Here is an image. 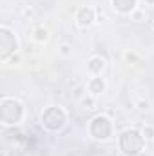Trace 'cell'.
Instances as JSON below:
<instances>
[{
  "label": "cell",
  "mask_w": 154,
  "mask_h": 156,
  "mask_svg": "<svg viewBox=\"0 0 154 156\" xmlns=\"http://www.w3.org/2000/svg\"><path fill=\"white\" fill-rule=\"evenodd\" d=\"M26 118L24 104L15 96H2L0 100V122L4 127L20 125Z\"/></svg>",
  "instance_id": "obj_1"
},
{
  "label": "cell",
  "mask_w": 154,
  "mask_h": 156,
  "mask_svg": "<svg viewBox=\"0 0 154 156\" xmlns=\"http://www.w3.org/2000/svg\"><path fill=\"white\" fill-rule=\"evenodd\" d=\"M145 136L142 134L140 129H125L120 133L118 136V147L121 151L123 156H140L143 154V149H145Z\"/></svg>",
  "instance_id": "obj_2"
},
{
  "label": "cell",
  "mask_w": 154,
  "mask_h": 156,
  "mask_svg": "<svg viewBox=\"0 0 154 156\" xmlns=\"http://www.w3.org/2000/svg\"><path fill=\"white\" fill-rule=\"evenodd\" d=\"M40 123L44 129L51 133H58L67 125V113L60 105H47L40 115Z\"/></svg>",
  "instance_id": "obj_3"
},
{
  "label": "cell",
  "mask_w": 154,
  "mask_h": 156,
  "mask_svg": "<svg viewBox=\"0 0 154 156\" xmlns=\"http://www.w3.org/2000/svg\"><path fill=\"white\" fill-rule=\"evenodd\" d=\"M87 131H89L91 138H94L98 142H107V140L113 138V133H114L113 120L107 115H96V116H93L89 120Z\"/></svg>",
  "instance_id": "obj_4"
},
{
  "label": "cell",
  "mask_w": 154,
  "mask_h": 156,
  "mask_svg": "<svg viewBox=\"0 0 154 156\" xmlns=\"http://www.w3.org/2000/svg\"><path fill=\"white\" fill-rule=\"evenodd\" d=\"M18 47H20V42L16 38L15 31L9 29L7 26H2L0 27V60L9 62V58L16 55Z\"/></svg>",
  "instance_id": "obj_5"
},
{
  "label": "cell",
  "mask_w": 154,
  "mask_h": 156,
  "mask_svg": "<svg viewBox=\"0 0 154 156\" xmlns=\"http://www.w3.org/2000/svg\"><path fill=\"white\" fill-rule=\"evenodd\" d=\"M75 22H76L80 27H83V29L91 27L96 22V7H91V5L80 7L76 11V15H75Z\"/></svg>",
  "instance_id": "obj_6"
},
{
  "label": "cell",
  "mask_w": 154,
  "mask_h": 156,
  "mask_svg": "<svg viewBox=\"0 0 154 156\" xmlns=\"http://www.w3.org/2000/svg\"><path fill=\"white\" fill-rule=\"evenodd\" d=\"M105 89H107V82H105V78L102 76V75L93 76L87 82V91H89V94L94 96V98L100 96L102 93H105Z\"/></svg>",
  "instance_id": "obj_7"
},
{
  "label": "cell",
  "mask_w": 154,
  "mask_h": 156,
  "mask_svg": "<svg viewBox=\"0 0 154 156\" xmlns=\"http://www.w3.org/2000/svg\"><path fill=\"white\" fill-rule=\"evenodd\" d=\"M111 4L120 15H132L138 9V0H111Z\"/></svg>",
  "instance_id": "obj_8"
},
{
  "label": "cell",
  "mask_w": 154,
  "mask_h": 156,
  "mask_svg": "<svg viewBox=\"0 0 154 156\" xmlns=\"http://www.w3.org/2000/svg\"><path fill=\"white\" fill-rule=\"evenodd\" d=\"M103 69H105V58H102L100 55H93V56L87 60V71H89L93 76L102 75Z\"/></svg>",
  "instance_id": "obj_9"
},
{
  "label": "cell",
  "mask_w": 154,
  "mask_h": 156,
  "mask_svg": "<svg viewBox=\"0 0 154 156\" xmlns=\"http://www.w3.org/2000/svg\"><path fill=\"white\" fill-rule=\"evenodd\" d=\"M31 38L35 40L37 44H45V42L49 40V29H47L45 26H37V27H33Z\"/></svg>",
  "instance_id": "obj_10"
},
{
  "label": "cell",
  "mask_w": 154,
  "mask_h": 156,
  "mask_svg": "<svg viewBox=\"0 0 154 156\" xmlns=\"http://www.w3.org/2000/svg\"><path fill=\"white\" fill-rule=\"evenodd\" d=\"M58 55H60V56H64V58H69V56L73 55V45H71V44H67V42L60 44V45H58Z\"/></svg>",
  "instance_id": "obj_11"
},
{
  "label": "cell",
  "mask_w": 154,
  "mask_h": 156,
  "mask_svg": "<svg viewBox=\"0 0 154 156\" xmlns=\"http://www.w3.org/2000/svg\"><path fill=\"white\" fill-rule=\"evenodd\" d=\"M82 107L83 109H87V111H93L94 107H96V100H94V96H83L82 98Z\"/></svg>",
  "instance_id": "obj_12"
},
{
  "label": "cell",
  "mask_w": 154,
  "mask_h": 156,
  "mask_svg": "<svg viewBox=\"0 0 154 156\" xmlns=\"http://www.w3.org/2000/svg\"><path fill=\"white\" fill-rule=\"evenodd\" d=\"M142 134L145 136V140L147 142H154V125H143L142 127Z\"/></svg>",
  "instance_id": "obj_13"
},
{
  "label": "cell",
  "mask_w": 154,
  "mask_h": 156,
  "mask_svg": "<svg viewBox=\"0 0 154 156\" xmlns=\"http://www.w3.org/2000/svg\"><path fill=\"white\" fill-rule=\"evenodd\" d=\"M149 105H151V104H149V100H147V98H140V100L136 102V107H138L140 111H147V109H149Z\"/></svg>",
  "instance_id": "obj_14"
},
{
  "label": "cell",
  "mask_w": 154,
  "mask_h": 156,
  "mask_svg": "<svg viewBox=\"0 0 154 156\" xmlns=\"http://www.w3.org/2000/svg\"><path fill=\"white\" fill-rule=\"evenodd\" d=\"M123 56H125V60H127V62H138V60H140V58H138V55H136V53H132V51H127Z\"/></svg>",
  "instance_id": "obj_15"
},
{
  "label": "cell",
  "mask_w": 154,
  "mask_h": 156,
  "mask_svg": "<svg viewBox=\"0 0 154 156\" xmlns=\"http://www.w3.org/2000/svg\"><path fill=\"white\" fill-rule=\"evenodd\" d=\"M96 22H100V24H102V22H105V15L102 13V9H100V7H96Z\"/></svg>",
  "instance_id": "obj_16"
},
{
  "label": "cell",
  "mask_w": 154,
  "mask_h": 156,
  "mask_svg": "<svg viewBox=\"0 0 154 156\" xmlns=\"http://www.w3.org/2000/svg\"><path fill=\"white\" fill-rule=\"evenodd\" d=\"M131 16H132V18H134V20H136V22H140V20H142V18H143V13H142V11H140V9H136V11H134V13H132V15H131Z\"/></svg>",
  "instance_id": "obj_17"
},
{
  "label": "cell",
  "mask_w": 154,
  "mask_h": 156,
  "mask_svg": "<svg viewBox=\"0 0 154 156\" xmlns=\"http://www.w3.org/2000/svg\"><path fill=\"white\" fill-rule=\"evenodd\" d=\"M9 62H13V64H15V62H20V56H18V55H15V56H11V58H9Z\"/></svg>",
  "instance_id": "obj_18"
},
{
  "label": "cell",
  "mask_w": 154,
  "mask_h": 156,
  "mask_svg": "<svg viewBox=\"0 0 154 156\" xmlns=\"http://www.w3.org/2000/svg\"><path fill=\"white\" fill-rule=\"evenodd\" d=\"M143 2H145L147 5H154V0H143Z\"/></svg>",
  "instance_id": "obj_19"
},
{
  "label": "cell",
  "mask_w": 154,
  "mask_h": 156,
  "mask_svg": "<svg viewBox=\"0 0 154 156\" xmlns=\"http://www.w3.org/2000/svg\"><path fill=\"white\" fill-rule=\"evenodd\" d=\"M152 29H154V24H152Z\"/></svg>",
  "instance_id": "obj_20"
},
{
  "label": "cell",
  "mask_w": 154,
  "mask_h": 156,
  "mask_svg": "<svg viewBox=\"0 0 154 156\" xmlns=\"http://www.w3.org/2000/svg\"><path fill=\"white\" fill-rule=\"evenodd\" d=\"M140 156H145V154H140Z\"/></svg>",
  "instance_id": "obj_21"
}]
</instances>
